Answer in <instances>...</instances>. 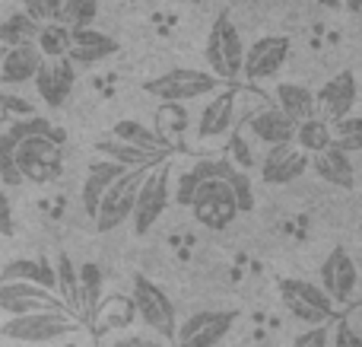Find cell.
Instances as JSON below:
<instances>
[{
    "instance_id": "1",
    "label": "cell",
    "mask_w": 362,
    "mask_h": 347,
    "mask_svg": "<svg viewBox=\"0 0 362 347\" xmlns=\"http://www.w3.org/2000/svg\"><path fill=\"white\" fill-rule=\"evenodd\" d=\"M204 57L210 74L219 83H232L242 76V57H245V42L242 32L235 29V23L229 19V13H219L213 19L210 32H206V45H204Z\"/></svg>"
},
{
    "instance_id": "2",
    "label": "cell",
    "mask_w": 362,
    "mask_h": 347,
    "mask_svg": "<svg viewBox=\"0 0 362 347\" xmlns=\"http://www.w3.org/2000/svg\"><path fill=\"white\" fill-rule=\"evenodd\" d=\"M131 306L140 316V322H144L156 338H163V341H172V338H175V329H178L175 306H172V300L165 297L163 287L153 284L146 274H134L131 278Z\"/></svg>"
},
{
    "instance_id": "3",
    "label": "cell",
    "mask_w": 362,
    "mask_h": 347,
    "mask_svg": "<svg viewBox=\"0 0 362 347\" xmlns=\"http://www.w3.org/2000/svg\"><path fill=\"white\" fill-rule=\"evenodd\" d=\"M13 166H16L23 182L51 185L54 178H61V172H64L61 144H54L51 134H35V137L23 140V144L13 150Z\"/></svg>"
},
{
    "instance_id": "4",
    "label": "cell",
    "mask_w": 362,
    "mask_h": 347,
    "mask_svg": "<svg viewBox=\"0 0 362 347\" xmlns=\"http://www.w3.org/2000/svg\"><path fill=\"white\" fill-rule=\"evenodd\" d=\"M80 329L83 322L74 319L70 312H32V316L6 319L0 325V335L19 344H51L67 335H76Z\"/></svg>"
},
{
    "instance_id": "5",
    "label": "cell",
    "mask_w": 362,
    "mask_h": 347,
    "mask_svg": "<svg viewBox=\"0 0 362 347\" xmlns=\"http://www.w3.org/2000/svg\"><path fill=\"white\" fill-rule=\"evenodd\" d=\"M169 176H172L169 159H163V163L146 169V178L140 182L137 201H134V214H131L137 236L150 233L159 223V217L165 214V207H169V201H172V178Z\"/></svg>"
},
{
    "instance_id": "6",
    "label": "cell",
    "mask_w": 362,
    "mask_h": 347,
    "mask_svg": "<svg viewBox=\"0 0 362 347\" xmlns=\"http://www.w3.org/2000/svg\"><path fill=\"white\" fill-rule=\"evenodd\" d=\"M219 86V80L210 74V70H197V67H175L169 74L156 76V80L146 83V93L156 96L165 106H185V102L204 99V96H213V89Z\"/></svg>"
},
{
    "instance_id": "7",
    "label": "cell",
    "mask_w": 362,
    "mask_h": 347,
    "mask_svg": "<svg viewBox=\"0 0 362 347\" xmlns=\"http://www.w3.org/2000/svg\"><path fill=\"white\" fill-rule=\"evenodd\" d=\"M280 300L289 312H293L299 322H305L308 329L315 325H331L334 316H337V306L325 297L318 284L312 280H299V278H283L280 284Z\"/></svg>"
},
{
    "instance_id": "8",
    "label": "cell",
    "mask_w": 362,
    "mask_h": 347,
    "mask_svg": "<svg viewBox=\"0 0 362 347\" xmlns=\"http://www.w3.org/2000/svg\"><path fill=\"white\" fill-rule=\"evenodd\" d=\"M146 178V169H124L112 185L105 188L99 201V210H95V229L99 233H112L118 229L121 223L131 220L134 214V201H137V191H140V182Z\"/></svg>"
},
{
    "instance_id": "9",
    "label": "cell",
    "mask_w": 362,
    "mask_h": 347,
    "mask_svg": "<svg viewBox=\"0 0 362 347\" xmlns=\"http://www.w3.org/2000/svg\"><path fill=\"white\" fill-rule=\"evenodd\" d=\"M321 290L334 306H353L359 297V268L344 246L331 249V255L321 265Z\"/></svg>"
},
{
    "instance_id": "10",
    "label": "cell",
    "mask_w": 362,
    "mask_h": 347,
    "mask_svg": "<svg viewBox=\"0 0 362 347\" xmlns=\"http://www.w3.org/2000/svg\"><path fill=\"white\" fill-rule=\"evenodd\" d=\"M293 55L289 35H261L251 48H245L242 57V76L245 83H264L283 70V64Z\"/></svg>"
},
{
    "instance_id": "11",
    "label": "cell",
    "mask_w": 362,
    "mask_h": 347,
    "mask_svg": "<svg viewBox=\"0 0 362 347\" xmlns=\"http://www.w3.org/2000/svg\"><path fill=\"white\" fill-rule=\"evenodd\" d=\"M235 329V312L204 309L187 316L175 329V347H216Z\"/></svg>"
},
{
    "instance_id": "12",
    "label": "cell",
    "mask_w": 362,
    "mask_h": 347,
    "mask_svg": "<svg viewBox=\"0 0 362 347\" xmlns=\"http://www.w3.org/2000/svg\"><path fill=\"white\" fill-rule=\"evenodd\" d=\"M356 96H359L356 70H340L315 93V118L337 125L340 118L356 112Z\"/></svg>"
},
{
    "instance_id": "13",
    "label": "cell",
    "mask_w": 362,
    "mask_h": 347,
    "mask_svg": "<svg viewBox=\"0 0 362 347\" xmlns=\"http://www.w3.org/2000/svg\"><path fill=\"white\" fill-rule=\"evenodd\" d=\"M191 210H194V220L206 229H226L238 217L235 198H232L226 182H200L197 195L191 201Z\"/></svg>"
},
{
    "instance_id": "14",
    "label": "cell",
    "mask_w": 362,
    "mask_h": 347,
    "mask_svg": "<svg viewBox=\"0 0 362 347\" xmlns=\"http://www.w3.org/2000/svg\"><path fill=\"white\" fill-rule=\"evenodd\" d=\"M0 312L10 319L32 316V312H67L51 290L38 284H0Z\"/></svg>"
},
{
    "instance_id": "15",
    "label": "cell",
    "mask_w": 362,
    "mask_h": 347,
    "mask_svg": "<svg viewBox=\"0 0 362 347\" xmlns=\"http://www.w3.org/2000/svg\"><path fill=\"white\" fill-rule=\"evenodd\" d=\"M35 93L42 96V102L48 108H61L64 102L70 99L76 83V67L67 61V57H42L35 74Z\"/></svg>"
},
{
    "instance_id": "16",
    "label": "cell",
    "mask_w": 362,
    "mask_h": 347,
    "mask_svg": "<svg viewBox=\"0 0 362 347\" xmlns=\"http://www.w3.org/2000/svg\"><path fill=\"white\" fill-rule=\"evenodd\" d=\"M308 172V157L296 144L267 147L261 159V182L264 185H293Z\"/></svg>"
},
{
    "instance_id": "17",
    "label": "cell",
    "mask_w": 362,
    "mask_h": 347,
    "mask_svg": "<svg viewBox=\"0 0 362 347\" xmlns=\"http://www.w3.org/2000/svg\"><path fill=\"white\" fill-rule=\"evenodd\" d=\"M232 125H235V93L226 89V93H219V96H210V102L200 108L197 137L204 140V144H210V140H219V137H226V134H232Z\"/></svg>"
},
{
    "instance_id": "18",
    "label": "cell",
    "mask_w": 362,
    "mask_h": 347,
    "mask_svg": "<svg viewBox=\"0 0 362 347\" xmlns=\"http://www.w3.org/2000/svg\"><path fill=\"white\" fill-rule=\"evenodd\" d=\"M118 55V42H115L108 32H99V29H70V48H67V61L74 64H83V67H89V64H99L105 61V57Z\"/></svg>"
},
{
    "instance_id": "19",
    "label": "cell",
    "mask_w": 362,
    "mask_h": 347,
    "mask_svg": "<svg viewBox=\"0 0 362 347\" xmlns=\"http://www.w3.org/2000/svg\"><path fill=\"white\" fill-rule=\"evenodd\" d=\"M248 131L257 144L280 147V144H293L296 121H289L276 106H267V108H257L255 115H248Z\"/></svg>"
},
{
    "instance_id": "20",
    "label": "cell",
    "mask_w": 362,
    "mask_h": 347,
    "mask_svg": "<svg viewBox=\"0 0 362 347\" xmlns=\"http://www.w3.org/2000/svg\"><path fill=\"white\" fill-rule=\"evenodd\" d=\"M38 64H42V55H38L35 45H23V48H4L0 55V86H23V83H32L38 74Z\"/></svg>"
},
{
    "instance_id": "21",
    "label": "cell",
    "mask_w": 362,
    "mask_h": 347,
    "mask_svg": "<svg viewBox=\"0 0 362 347\" xmlns=\"http://www.w3.org/2000/svg\"><path fill=\"white\" fill-rule=\"evenodd\" d=\"M112 140H118V144H127V147H137V150L163 153V157H172V150H175V147H172L159 131H153V127L140 125V121H134V118H121V121H115V127H112Z\"/></svg>"
},
{
    "instance_id": "22",
    "label": "cell",
    "mask_w": 362,
    "mask_h": 347,
    "mask_svg": "<svg viewBox=\"0 0 362 347\" xmlns=\"http://www.w3.org/2000/svg\"><path fill=\"white\" fill-rule=\"evenodd\" d=\"M0 284H38L54 293V268L42 258H13L0 268Z\"/></svg>"
},
{
    "instance_id": "23",
    "label": "cell",
    "mask_w": 362,
    "mask_h": 347,
    "mask_svg": "<svg viewBox=\"0 0 362 347\" xmlns=\"http://www.w3.org/2000/svg\"><path fill=\"white\" fill-rule=\"evenodd\" d=\"M308 163L315 166L318 178H325L327 185H337V188H356V166H353V157L340 153L337 147H327L325 153L312 157Z\"/></svg>"
},
{
    "instance_id": "24",
    "label": "cell",
    "mask_w": 362,
    "mask_h": 347,
    "mask_svg": "<svg viewBox=\"0 0 362 347\" xmlns=\"http://www.w3.org/2000/svg\"><path fill=\"white\" fill-rule=\"evenodd\" d=\"M121 172H124V169H121L118 163H112V159H95V163H89L86 182H83V191H80L83 210H86L89 217H95V210H99V201H102V195H105V188L121 176Z\"/></svg>"
},
{
    "instance_id": "25",
    "label": "cell",
    "mask_w": 362,
    "mask_h": 347,
    "mask_svg": "<svg viewBox=\"0 0 362 347\" xmlns=\"http://www.w3.org/2000/svg\"><path fill=\"white\" fill-rule=\"evenodd\" d=\"M274 99H276V108L289 121H296V125L315 118V93L308 86H302V83H276Z\"/></svg>"
},
{
    "instance_id": "26",
    "label": "cell",
    "mask_w": 362,
    "mask_h": 347,
    "mask_svg": "<svg viewBox=\"0 0 362 347\" xmlns=\"http://www.w3.org/2000/svg\"><path fill=\"white\" fill-rule=\"evenodd\" d=\"M54 297L61 300L70 316L80 319V278H76V261L67 252H57L54 261Z\"/></svg>"
},
{
    "instance_id": "27",
    "label": "cell",
    "mask_w": 362,
    "mask_h": 347,
    "mask_svg": "<svg viewBox=\"0 0 362 347\" xmlns=\"http://www.w3.org/2000/svg\"><path fill=\"white\" fill-rule=\"evenodd\" d=\"M95 150L102 153L105 159L118 163L121 169H150V166L163 163V153H150V150H137V147H127V144H118V140H95Z\"/></svg>"
},
{
    "instance_id": "28",
    "label": "cell",
    "mask_w": 362,
    "mask_h": 347,
    "mask_svg": "<svg viewBox=\"0 0 362 347\" xmlns=\"http://www.w3.org/2000/svg\"><path fill=\"white\" fill-rule=\"evenodd\" d=\"M54 127L45 118H25V121H10L6 127H0V159H13V150H16L23 140L35 137V134H51Z\"/></svg>"
},
{
    "instance_id": "29",
    "label": "cell",
    "mask_w": 362,
    "mask_h": 347,
    "mask_svg": "<svg viewBox=\"0 0 362 347\" xmlns=\"http://www.w3.org/2000/svg\"><path fill=\"white\" fill-rule=\"evenodd\" d=\"M293 144L299 147V150L305 153L308 159L318 157V153H325L327 147H331V125H327V121H321V118L299 121V125H296Z\"/></svg>"
},
{
    "instance_id": "30",
    "label": "cell",
    "mask_w": 362,
    "mask_h": 347,
    "mask_svg": "<svg viewBox=\"0 0 362 347\" xmlns=\"http://www.w3.org/2000/svg\"><path fill=\"white\" fill-rule=\"evenodd\" d=\"M76 278H80V319L95 316L102 300V268L95 261H83L76 265Z\"/></svg>"
},
{
    "instance_id": "31",
    "label": "cell",
    "mask_w": 362,
    "mask_h": 347,
    "mask_svg": "<svg viewBox=\"0 0 362 347\" xmlns=\"http://www.w3.org/2000/svg\"><path fill=\"white\" fill-rule=\"evenodd\" d=\"M38 35V23L29 19L23 10L10 13V16L0 23V45L4 48H23V45H35Z\"/></svg>"
},
{
    "instance_id": "32",
    "label": "cell",
    "mask_w": 362,
    "mask_h": 347,
    "mask_svg": "<svg viewBox=\"0 0 362 347\" xmlns=\"http://www.w3.org/2000/svg\"><path fill=\"white\" fill-rule=\"evenodd\" d=\"M35 48L42 57H67L70 48V29L64 23H45L38 25Z\"/></svg>"
},
{
    "instance_id": "33",
    "label": "cell",
    "mask_w": 362,
    "mask_h": 347,
    "mask_svg": "<svg viewBox=\"0 0 362 347\" xmlns=\"http://www.w3.org/2000/svg\"><path fill=\"white\" fill-rule=\"evenodd\" d=\"M331 147H337L346 157H356L362 150V121L356 112L340 118L337 125H331Z\"/></svg>"
},
{
    "instance_id": "34",
    "label": "cell",
    "mask_w": 362,
    "mask_h": 347,
    "mask_svg": "<svg viewBox=\"0 0 362 347\" xmlns=\"http://www.w3.org/2000/svg\"><path fill=\"white\" fill-rule=\"evenodd\" d=\"M99 13V0H61V19L67 29H89Z\"/></svg>"
},
{
    "instance_id": "35",
    "label": "cell",
    "mask_w": 362,
    "mask_h": 347,
    "mask_svg": "<svg viewBox=\"0 0 362 347\" xmlns=\"http://www.w3.org/2000/svg\"><path fill=\"white\" fill-rule=\"evenodd\" d=\"M226 159H229L238 172H251L257 166L255 153H251L248 140H245V134L238 131V127H235V134H229V140H226Z\"/></svg>"
},
{
    "instance_id": "36",
    "label": "cell",
    "mask_w": 362,
    "mask_h": 347,
    "mask_svg": "<svg viewBox=\"0 0 362 347\" xmlns=\"http://www.w3.org/2000/svg\"><path fill=\"white\" fill-rule=\"evenodd\" d=\"M226 185H229L232 198H235V207H238V214H248V210H255V185H251L248 172H238V169H232V176L226 178Z\"/></svg>"
},
{
    "instance_id": "37",
    "label": "cell",
    "mask_w": 362,
    "mask_h": 347,
    "mask_svg": "<svg viewBox=\"0 0 362 347\" xmlns=\"http://www.w3.org/2000/svg\"><path fill=\"white\" fill-rule=\"evenodd\" d=\"M23 13L38 25L61 19V0H23Z\"/></svg>"
},
{
    "instance_id": "38",
    "label": "cell",
    "mask_w": 362,
    "mask_h": 347,
    "mask_svg": "<svg viewBox=\"0 0 362 347\" xmlns=\"http://www.w3.org/2000/svg\"><path fill=\"white\" fill-rule=\"evenodd\" d=\"M327 344H334V347H362V335H359L356 325H353L350 316H340L337 325L331 322V338H327Z\"/></svg>"
},
{
    "instance_id": "39",
    "label": "cell",
    "mask_w": 362,
    "mask_h": 347,
    "mask_svg": "<svg viewBox=\"0 0 362 347\" xmlns=\"http://www.w3.org/2000/svg\"><path fill=\"white\" fill-rule=\"evenodd\" d=\"M0 108H4L6 115H13V121L35 118V106H32L29 99H23V96H13L10 89H4V86H0Z\"/></svg>"
},
{
    "instance_id": "40",
    "label": "cell",
    "mask_w": 362,
    "mask_h": 347,
    "mask_svg": "<svg viewBox=\"0 0 362 347\" xmlns=\"http://www.w3.org/2000/svg\"><path fill=\"white\" fill-rule=\"evenodd\" d=\"M197 178H194V172L187 169L185 176H178V182H175V191H172V201L178 204V207H191V201H194V195H197Z\"/></svg>"
},
{
    "instance_id": "41",
    "label": "cell",
    "mask_w": 362,
    "mask_h": 347,
    "mask_svg": "<svg viewBox=\"0 0 362 347\" xmlns=\"http://www.w3.org/2000/svg\"><path fill=\"white\" fill-rule=\"evenodd\" d=\"M327 338H331V325H315V329L296 335L289 347H327Z\"/></svg>"
},
{
    "instance_id": "42",
    "label": "cell",
    "mask_w": 362,
    "mask_h": 347,
    "mask_svg": "<svg viewBox=\"0 0 362 347\" xmlns=\"http://www.w3.org/2000/svg\"><path fill=\"white\" fill-rule=\"evenodd\" d=\"M112 347H172L169 341H163V338H156L153 331H134V335H121V338H115V344Z\"/></svg>"
},
{
    "instance_id": "43",
    "label": "cell",
    "mask_w": 362,
    "mask_h": 347,
    "mask_svg": "<svg viewBox=\"0 0 362 347\" xmlns=\"http://www.w3.org/2000/svg\"><path fill=\"white\" fill-rule=\"evenodd\" d=\"M0 236H13V204L0 188Z\"/></svg>"
},
{
    "instance_id": "44",
    "label": "cell",
    "mask_w": 362,
    "mask_h": 347,
    "mask_svg": "<svg viewBox=\"0 0 362 347\" xmlns=\"http://www.w3.org/2000/svg\"><path fill=\"white\" fill-rule=\"evenodd\" d=\"M0 185H23V178H19L13 159H0Z\"/></svg>"
},
{
    "instance_id": "45",
    "label": "cell",
    "mask_w": 362,
    "mask_h": 347,
    "mask_svg": "<svg viewBox=\"0 0 362 347\" xmlns=\"http://www.w3.org/2000/svg\"><path fill=\"white\" fill-rule=\"evenodd\" d=\"M340 6H346V10H359L362 0H340Z\"/></svg>"
},
{
    "instance_id": "46",
    "label": "cell",
    "mask_w": 362,
    "mask_h": 347,
    "mask_svg": "<svg viewBox=\"0 0 362 347\" xmlns=\"http://www.w3.org/2000/svg\"><path fill=\"white\" fill-rule=\"evenodd\" d=\"M318 4H321V6H327V10H337L340 0H318Z\"/></svg>"
},
{
    "instance_id": "47",
    "label": "cell",
    "mask_w": 362,
    "mask_h": 347,
    "mask_svg": "<svg viewBox=\"0 0 362 347\" xmlns=\"http://www.w3.org/2000/svg\"><path fill=\"white\" fill-rule=\"evenodd\" d=\"M178 4H200V0H178Z\"/></svg>"
}]
</instances>
